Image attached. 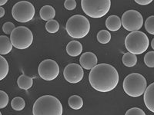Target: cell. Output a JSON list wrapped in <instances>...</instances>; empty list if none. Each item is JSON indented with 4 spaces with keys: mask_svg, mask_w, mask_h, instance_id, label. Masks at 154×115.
<instances>
[{
    "mask_svg": "<svg viewBox=\"0 0 154 115\" xmlns=\"http://www.w3.org/2000/svg\"><path fill=\"white\" fill-rule=\"evenodd\" d=\"M89 80L91 86L96 91L109 92L117 86L119 74L113 66L102 63L92 68L89 75Z\"/></svg>",
    "mask_w": 154,
    "mask_h": 115,
    "instance_id": "6da1fadb",
    "label": "cell"
},
{
    "mask_svg": "<svg viewBox=\"0 0 154 115\" xmlns=\"http://www.w3.org/2000/svg\"><path fill=\"white\" fill-rule=\"evenodd\" d=\"M32 114L33 115H63V106L56 97L44 95L34 103Z\"/></svg>",
    "mask_w": 154,
    "mask_h": 115,
    "instance_id": "7a4b0ae2",
    "label": "cell"
},
{
    "mask_svg": "<svg viewBox=\"0 0 154 115\" xmlns=\"http://www.w3.org/2000/svg\"><path fill=\"white\" fill-rule=\"evenodd\" d=\"M68 35L73 38H82L88 35L90 30L89 19L81 15H75L68 19L66 25Z\"/></svg>",
    "mask_w": 154,
    "mask_h": 115,
    "instance_id": "3957f363",
    "label": "cell"
},
{
    "mask_svg": "<svg viewBox=\"0 0 154 115\" xmlns=\"http://www.w3.org/2000/svg\"><path fill=\"white\" fill-rule=\"evenodd\" d=\"M149 46V38L142 31H133L129 34L125 39L126 49L129 52L135 55L145 52Z\"/></svg>",
    "mask_w": 154,
    "mask_h": 115,
    "instance_id": "277c9868",
    "label": "cell"
},
{
    "mask_svg": "<svg viewBox=\"0 0 154 115\" xmlns=\"http://www.w3.org/2000/svg\"><path fill=\"white\" fill-rule=\"evenodd\" d=\"M123 90L130 97L137 98L142 95L146 88V80L138 73L130 74L125 78L123 83Z\"/></svg>",
    "mask_w": 154,
    "mask_h": 115,
    "instance_id": "5b68a950",
    "label": "cell"
},
{
    "mask_svg": "<svg viewBox=\"0 0 154 115\" xmlns=\"http://www.w3.org/2000/svg\"><path fill=\"white\" fill-rule=\"evenodd\" d=\"M82 11L91 18H102L105 16L110 9L109 0H82L81 1Z\"/></svg>",
    "mask_w": 154,
    "mask_h": 115,
    "instance_id": "8992f818",
    "label": "cell"
},
{
    "mask_svg": "<svg viewBox=\"0 0 154 115\" xmlns=\"http://www.w3.org/2000/svg\"><path fill=\"white\" fill-rule=\"evenodd\" d=\"M10 41L12 46L18 49H26L33 42V35L27 27L19 26L10 34Z\"/></svg>",
    "mask_w": 154,
    "mask_h": 115,
    "instance_id": "52a82bcc",
    "label": "cell"
},
{
    "mask_svg": "<svg viewBox=\"0 0 154 115\" xmlns=\"http://www.w3.org/2000/svg\"><path fill=\"white\" fill-rule=\"evenodd\" d=\"M12 15L13 19L19 22H28L35 16V8L28 1H21L15 4L12 7Z\"/></svg>",
    "mask_w": 154,
    "mask_h": 115,
    "instance_id": "ba28073f",
    "label": "cell"
},
{
    "mask_svg": "<svg viewBox=\"0 0 154 115\" xmlns=\"http://www.w3.org/2000/svg\"><path fill=\"white\" fill-rule=\"evenodd\" d=\"M121 24L129 31H136L142 28L143 18L140 12L136 10H129L124 12L121 19Z\"/></svg>",
    "mask_w": 154,
    "mask_h": 115,
    "instance_id": "9c48e42d",
    "label": "cell"
},
{
    "mask_svg": "<svg viewBox=\"0 0 154 115\" xmlns=\"http://www.w3.org/2000/svg\"><path fill=\"white\" fill-rule=\"evenodd\" d=\"M38 72L41 78L45 81H53L59 75L60 67L52 59H46L39 64Z\"/></svg>",
    "mask_w": 154,
    "mask_h": 115,
    "instance_id": "30bf717a",
    "label": "cell"
},
{
    "mask_svg": "<svg viewBox=\"0 0 154 115\" xmlns=\"http://www.w3.org/2000/svg\"><path fill=\"white\" fill-rule=\"evenodd\" d=\"M63 75L68 82L72 84H76L82 79L84 72L80 65L75 63H72L66 66L63 72Z\"/></svg>",
    "mask_w": 154,
    "mask_h": 115,
    "instance_id": "8fae6325",
    "label": "cell"
},
{
    "mask_svg": "<svg viewBox=\"0 0 154 115\" xmlns=\"http://www.w3.org/2000/svg\"><path fill=\"white\" fill-rule=\"evenodd\" d=\"M79 62L82 68L91 70L97 65V57L93 52H85L80 56Z\"/></svg>",
    "mask_w": 154,
    "mask_h": 115,
    "instance_id": "7c38bea8",
    "label": "cell"
},
{
    "mask_svg": "<svg viewBox=\"0 0 154 115\" xmlns=\"http://www.w3.org/2000/svg\"><path fill=\"white\" fill-rule=\"evenodd\" d=\"M144 103L151 112H154V83L149 84L144 91Z\"/></svg>",
    "mask_w": 154,
    "mask_h": 115,
    "instance_id": "4fadbf2b",
    "label": "cell"
},
{
    "mask_svg": "<svg viewBox=\"0 0 154 115\" xmlns=\"http://www.w3.org/2000/svg\"><path fill=\"white\" fill-rule=\"evenodd\" d=\"M82 52V44L77 41H72L69 42L66 46V52L69 56L76 57Z\"/></svg>",
    "mask_w": 154,
    "mask_h": 115,
    "instance_id": "5bb4252c",
    "label": "cell"
},
{
    "mask_svg": "<svg viewBox=\"0 0 154 115\" xmlns=\"http://www.w3.org/2000/svg\"><path fill=\"white\" fill-rule=\"evenodd\" d=\"M121 19L117 16H110L107 18L106 21V26L107 29L111 31H116L121 28Z\"/></svg>",
    "mask_w": 154,
    "mask_h": 115,
    "instance_id": "9a60e30c",
    "label": "cell"
},
{
    "mask_svg": "<svg viewBox=\"0 0 154 115\" xmlns=\"http://www.w3.org/2000/svg\"><path fill=\"white\" fill-rule=\"evenodd\" d=\"M39 15L42 20L48 22L54 19L56 16V11L51 5H44L39 11Z\"/></svg>",
    "mask_w": 154,
    "mask_h": 115,
    "instance_id": "2e32d148",
    "label": "cell"
},
{
    "mask_svg": "<svg viewBox=\"0 0 154 115\" xmlns=\"http://www.w3.org/2000/svg\"><path fill=\"white\" fill-rule=\"evenodd\" d=\"M12 49L10 38L5 35H0V55H7Z\"/></svg>",
    "mask_w": 154,
    "mask_h": 115,
    "instance_id": "e0dca14e",
    "label": "cell"
},
{
    "mask_svg": "<svg viewBox=\"0 0 154 115\" xmlns=\"http://www.w3.org/2000/svg\"><path fill=\"white\" fill-rule=\"evenodd\" d=\"M32 84H33V79L31 77L27 76L24 74L20 75L17 80V84L19 88L25 91L29 90L32 86Z\"/></svg>",
    "mask_w": 154,
    "mask_h": 115,
    "instance_id": "ac0fdd59",
    "label": "cell"
},
{
    "mask_svg": "<svg viewBox=\"0 0 154 115\" xmlns=\"http://www.w3.org/2000/svg\"><path fill=\"white\" fill-rule=\"evenodd\" d=\"M69 106L74 110H79L83 106V101L82 98L78 95H72L68 100Z\"/></svg>",
    "mask_w": 154,
    "mask_h": 115,
    "instance_id": "d6986e66",
    "label": "cell"
},
{
    "mask_svg": "<svg viewBox=\"0 0 154 115\" xmlns=\"http://www.w3.org/2000/svg\"><path fill=\"white\" fill-rule=\"evenodd\" d=\"M123 63L125 66L129 67V68L135 66L137 63V55L130 52L125 53L123 56Z\"/></svg>",
    "mask_w": 154,
    "mask_h": 115,
    "instance_id": "ffe728a7",
    "label": "cell"
},
{
    "mask_svg": "<svg viewBox=\"0 0 154 115\" xmlns=\"http://www.w3.org/2000/svg\"><path fill=\"white\" fill-rule=\"evenodd\" d=\"M9 64L5 58L0 55V81L3 80L9 73Z\"/></svg>",
    "mask_w": 154,
    "mask_h": 115,
    "instance_id": "44dd1931",
    "label": "cell"
},
{
    "mask_svg": "<svg viewBox=\"0 0 154 115\" xmlns=\"http://www.w3.org/2000/svg\"><path fill=\"white\" fill-rule=\"evenodd\" d=\"M11 106H12L13 110L19 111L24 109L25 106H26V102H25L23 98H20V97H16L12 100Z\"/></svg>",
    "mask_w": 154,
    "mask_h": 115,
    "instance_id": "7402d4cb",
    "label": "cell"
},
{
    "mask_svg": "<svg viewBox=\"0 0 154 115\" xmlns=\"http://www.w3.org/2000/svg\"><path fill=\"white\" fill-rule=\"evenodd\" d=\"M97 40L101 44H107L111 40V34L107 30H101L97 34Z\"/></svg>",
    "mask_w": 154,
    "mask_h": 115,
    "instance_id": "603a6c76",
    "label": "cell"
},
{
    "mask_svg": "<svg viewBox=\"0 0 154 115\" xmlns=\"http://www.w3.org/2000/svg\"><path fill=\"white\" fill-rule=\"evenodd\" d=\"M46 29L49 33H56L60 29V24L54 19L48 21L46 24Z\"/></svg>",
    "mask_w": 154,
    "mask_h": 115,
    "instance_id": "cb8c5ba5",
    "label": "cell"
},
{
    "mask_svg": "<svg viewBox=\"0 0 154 115\" xmlns=\"http://www.w3.org/2000/svg\"><path fill=\"white\" fill-rule=\"evenodd\" d=\"M145 28L148 33L150 35H154V16H151L145 22Z\"/></svg>",
    "mask_w": 154,
    "mask_h": 115,
    "instance_id": "d4e9b609",
    "label": "cell"
},
{
    "mask_svg": "<svg viewBox=\"0 0 154 115\" xmlns=\"http://www.w3.org/2000/svg\"><path fill=\"white\" fill-rule=\"evenodd\" d=\"M144 62L149 68H154V52L151 51L144 56Z\"/></svg>",
    "mask_w": 154,
    "mask_h": 115,
    "instance_id": "484cf974",
    "label": "cell"
},
{
    "mask_svg": "<svg viewBox=\"0 0 154 115\" xmlns=\"http://www.w3.org/2000/svg\"><path fill=\"white\" fill-rule=\"evenodd\" d=\"M9 103V96L5 91H0V109L5 108Z\"/></svg>",
    "mask_w": 154,
    "mask_h": 115,
    "instance_id": "4316f807",
    "label": "cell"
},
{
    "mask_svg": "<svg viewBox=\"0 0 154 115\" xmlns=\"http://www.w3.org/2000/svg\"><path fill=\"white\" fill-rule=\"evenodd\" d=\"M15 25L12 22H5L2 26V31L6 35H10L12 33V31L15 29Z\"/></svg>",
    "mask_w": 154,
    "mask_h": 115,
    "instance_id": "83f0119b",
    "label": "cell"
},
{
    "mask_svg": "<svg viewBox=\"0 0 154 115\" xmlns=\"http://www.w3.org/2000/svg\"><path fill=\"white\" fill-rule=\"evenodd\" d=\"M125 115H146L145 112L138 108H133L126 111Z\"/></svg>",
    "mask_w": 154,
    "mask_h": 115,
    "instance_id": "f1b7e54d",
    "label": "cell"
},
{
    "mask_svg": "<svg viewBox=\"0 0 154 115\" xmlns=\"http://www.w3.org/2000/svg\"><path fill=\"white\" fill-rule=\"evenodd\" d=\"M64 6L67 10H74L76 8V2L75 0H66Z\"/></svg>",
    "mask_w": 154,
    "mask_h": 115,
    "instance_id": "f546056e",
    "label": "cell"
},
{
    "mask_svg": "<svg viewBox=\"0 0 154 115\" xmlns=\"http://www.w3.org/2000/svg\"><path fill=\"white\" fill-rule=\"evenodd\" d=\"M135 2L138 3L139 5H149V3L152 2V0H136Z\"/></svg>",
    "mask_w": 154,
    "mask_h": 115,
    "instance_id": "4dcf8cb0",
    "label": "cell"
},
{
    "mask_svg": "<svg viewBox=\"0 0 154 115\" xmlns=\"http://www.w3.org/2000/svg\"><path fill=\"white\" fill-rule=\"evenodd\" d=\"M5 15V9L2 7H0V18H2Z\"/></svg>",
    "mask_w": 154,
    "mask_h": 115,
    "instance_id": "1f68e13d",
    "label": "cell"
},
{
    "mask_svg": "<svg viewBox=\"0 0 154 115\" xmlns=\"http://www.w3.org/2000/svg\"><path fill=\"white\" fill-rule=\"evenodd\" d=\"M7 0H0V7L2 6V5H5V4L7 3Z\"/></svg>",
    "mask_w": 154,
    "mask_h": 115,
    "instance_id": "d6a6232c",
    "label": "cell"
},
{
    "mask_svg": "<svg viewBox=\"0 0 154 115\" xmlns=\"http://www.w3.org/2000/svg\"><path fill=\"white\" fill-rule=\"evenodd\" d=\"M151 46H152V49H154V38L152 40V43H151Z\"/></svg>",
    "mask_w": 154,
    "mask_h": 115,
    "instance_id": "836d02e7",
    "label": "cell"
},
{
    "mask_svg": "<svg viewBox=\"0 0 154 115\" xmlns=\"http://www.w3.org/2000/svg\"><path fill=\"white\" fill-rule=\"evenodd\" d=\"M0 115H2V114H1V112H0Z\"/></svg>",
    "mask_w": 154,
    "mask_h": 115,
    "instance_id": "e575fe53",
    "label": "cell"
}]
</instances>
